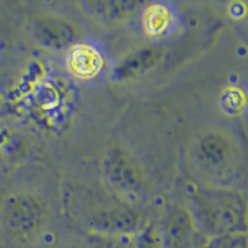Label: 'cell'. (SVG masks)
<instances>
[{
    "mask_svg": "<svg viewBox=\"0 0 248 248\" xmlns=\"http://www.w3.org/2000/svg\"><path fill=\"white\" fill-rule=\"evenodd\" d=\"M65 205L71 216L93 233L134 236L143 225L138 205L121 199L106 185L68 186Z\"/></svg>",
    "mask_w": 248,
    "mask_h": 248,
    "instance_id": "1",
    "label": "cell"
},
{
    "mask_svg": "<svg viewBox=\"0 0 248 248\" xmlns=\"http://www.w3.org/2000/svg\"><path fill=\"white\" fill-rule=\"evenodd\" d=\"M185 206L206 238L248 232V199L240 189L199 184L190 191Z\"/></svg>",
    "mask_w": 248,
    "mask_h": 248,
    "instance_id": "2",
    "label": "cell"
},
{
    "mask_svg": "<svg viewBox=\"0 0 248 248\" xmlns=\"http://www.w3.org/2000/svg\"><path fill=\"white\" fill-rule=\"evenodd\" d=\"M190 161L207 185L234 187L242 154L236 140L220 129L203 130L192 140Z\"/></svg>",
    "mask_w": 248,
    "mask_h": 248,
    "instance_id": "3",
    "label": "cell"
},
{
    "mask_svg": "<svg viewBox=\"0 0 248 248\" xmlns=\"http://www.w3.org/2000/svg\"><path fill=\"white\" fill-rule=\"evenodd\" d=\"M103 178L108 189L123 200L138 205L148 196V184L137 159L123 147L109 148L102 160Z\"/></svg>",
    "mask_w": 248,
    "mask_h": 248,
    "instance_id": "4",
    "label": "cell"
},
{
    "mask_svg": "<svg viewBox=\"0 0 248 248\" xmlns=\"http://www.w3.org/2000/svg\"><path fill=\"white\" fill-rule=\"evenodd\" d=\"M50 218L47 203L34 194L13 195L3 207V221L9 231L17 236H34Z\"/></svg>",
    "mask_w": 248,
    "mask_h": 248,
    "instance_id": "5",
    "label": "cell"
},
{
    "mask_svg": "<svg viewBox=\"0 0 248 248\" xmlns=\"http://www.w3.org/2000/svg\"><path fill=\"white\" fill-rule=\"evenodd\" d=\"M158 236L163 248H203L207 241L199 231L185 205L167 206L158 225Z\"/></svg>",
    "mask_w": 248,
    "mask_h": 248,
    "instance_id": "6",
    "label": "cell"
},
{
    "mask_svg": "<svg viewBox=\"0 0 248 248\" xmlns=\"http://www.w3.org/2000/svg\"><path fill=\"white\" fill-rule=\"evenodd\" d=\"M34 37L46 50H70L78 43L79 31L66 17L55 14H43L35 20Z\"/></svg>",
    "mask_w": 248,
    "mask_h": 248,
    "instance_id": "7",
    "label": "cell"
},
{
    "mask_svg": "<svg viewBox=\"0 0 248 248\" xmlns=\"http://www.w3.org/2000/svg\"><path fill=\"white\" fill-rule=\"evenodd\" d=\"M143 5L141 1L133 0H90L78 3L87 16L103 25H118L128 21Z\"/></svg>",
    "mask_w": 248,
    "mask_h": 248,
    "instance_id": "8",
    "label": "cell"
},
{
    "mask_svg": "<svg viewBox=\"0 0 248 248\" xmlns=\"http://www.w3.org/2000/svg\"><path fill=\"white\" fill-rule=\"evenodd\" d=\"M67 66L78 78H92L102 70L103 59L94 47L77 43L68 50Z\"/></svg>",
    "mask_w": 248,
    "mask_h": 248,
    "instance_id": "9",
    "label": "cell"
},
{
    "mask_svg": "<svg viewBox=\"0 0 248 248\" xmlns=\"http://www.w3.org/2000/svg\"><path fill=\"white\" fill-rule=\"evenodd\" d=\"M160 57L161 52L159 47L153 46V47L139 48L138 51L129 55L127 59H124V61L117 67V77L119 79L137 77L156 65Z\"/></svg>",
    "mask_w": 248,
    "mask_h": 248,
    "instance_id": "10",
    "label": "cell"
},
{
    "mask_svg": "<svg viewBox=\"0 0 248 248\" xmlns=\"http://www.w3.org/2000/svg\"><path fill=\"white\" fill-rule=\"evenodd\" d=\"M203 248H248V232H230L211 237Z\"/></svg>",
    "mask_w": 248,
    "mask_h": 248,
    "instance_id": "11",
    "label": "cell"
},
{
    "mask_svg": "<svg viewBox=\"0 0 248 248\" xmlns=\"http://www.w3.org/2000/svg\"><path fill=\"white\" fill-rule=\"evenodd\" d=\"M132 237L93 233V248H133Z\"/></svg>",
    "mask_w": 248,
    "mask_h": 248,
    "instance_id": "12",
    "label": "cell"
},
{
    "mask_svg": "<svg viewBox=\"0 0 248 248\" xmlns=\"http://www.w3.org/2000/svg\"><path fill=\"white\" fill-rule=\"evenodd\" d=\"M149 12L147 13L148 15L153 17V19H156V21H148L145 24V28H147L148 31L150 32H154V34H158L160 31L165 30L168 28V23H169V17L167 15V9L164 8H153L148 9Z\"/></svg>",
    "mask_w": 248,
    "mask_h": 248,
    "instance_id": "13",
    "label": "cell"
},
{
    "mask_svg": "<svg viewBox=\"0 0 248 248\" xmlns=\"http://www.w3.org/2000/svg\"><path fill=\"white\" fill-rule=\"evenodd\" d=\"M67 248H85L83 246H78V245H72V246H68Z\"/></svg>",
    "mask_w": 248,
    "mask_h": 248,
    "instance_id": "14",
    "label": "cell"
}]
</instances>
